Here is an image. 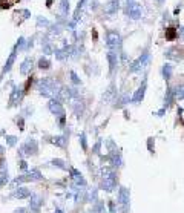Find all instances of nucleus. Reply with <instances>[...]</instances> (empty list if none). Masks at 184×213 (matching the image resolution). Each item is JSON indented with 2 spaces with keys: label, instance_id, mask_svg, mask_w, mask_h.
Listing matches in <instances>:
<instances>
[{
  "label": "nucleus",
  "instance_id": "b1692460",
  "mask_svg": "<svg viewBox=\"0 0 184 213\" xmlns=\"http://www.w3.org/2000/svg\"><path fill=\"white\" fill-rule=\"evenodd\" d=\"M49 66H51V63H49L48 58H43V57H42V58L39 60V68H40V69H49Z\"/></svg>",
  "mask_w": 184,
  "mask_h": 213
},
{
  "label": "nucleus",
  "instance_id": "6ab92c4d",
  "mask_svg": "<svg viewBox=\"0 0 184 213\" xmlns=\"http://www.w3.org/2000/svg\"><path fill=\"white\" fill-rule=\"evenodd\" d=\"M172 65H169V63H166L164 66H163V77L166 78V80H169L170 77H172Z\"/></svg>",
  "mask_w": 184,
  "mask_h": 213
},
{
  "label": "nucleus",
  "instance_id": "58836bf2",
  "mask_svg": "<svg viewBox=\"0 0 184 213\" xmlns=\"http://www.w3.org/2000/svg\"><path fill=\"white\" fill-rule=\"evenodd\" d=\"M149 150H152V138H149Z\"/></svg>",
  "mask_w": 184,
  "mask_h": 213
},
{
  "label": "nucleus",
  "instance_id": "9b49d317",
  "mask_svg": "<svg viewBox=\"0 0 184 213\" xmlns=\"http://www.w3.org/2000/svg\"><path fill=\"white\" fill-rule=\"evenodd\" d=\"M107 60H109V69L112 72L115 69V66L118 65V54H117V51H109L107 52Z\"/></svg>",
  "mask_w": 184,
  "mask_h": 213
},
{
  "label": "nucleus",
  "instance_id": "4c0bfd02",
  "mask_svg": "<svg viewBox=\"0 0 184 213\" xmlns=\"http://www.w3.org/2000/svg\"><path fill=\"white\" fill-rule=\"evenodd\" d=\"M100 144H101V143H100V141H98V143H97V144H95V147H94V152H95V153H97V152H98V149H100Z\"/></svg>",
  "mask_w": 184,
  "mask_h": 213
},
{
  "label": "nucleus",
  "instance_id": "393cba45",
  "mask_svg": "<svg viewBox=\"0 0 184 213\" xmlns=\"http://www.w3.org/2000/svg\"><path fill=\"white\" fill-rule=\"evenodd\" d=\"M51 164L52 166H55V167H58V169H66V166H65V161H61V160H52L51 161Z\"/></svg>",
  "mask_w": 184,
  "mask_h": 213
},
{
  "label": "nucleus",
  "instance_id": "39448f33",
  "mask_svg": "<svg viewBox=\"0 0 184 213\" xmlns=\"http://www.w3.org/2000/svg\"><path fill=\"white\" fill-rule=\"evenodd\" d=\"M37 141L34 140V138H29L23 146H22V149H20V153L22 155H25V157H31V155H36L37 153Z\"/></svg>",
  "mask_w": 184,
  "mask_h": 213
},
{
  "label": "nucleus",
  "instance_id": "a19ab883",
  "mask_svg": "<svg viewBox=\"0 0 184 213\" xmlns=\"http://www.w3.org/2000/svg\"><path fill=\"white\" fill-rule=\"evenodd\" d=\"M55 213H63V212H61V210H57V212H55Z\"/></svg>",
  "mask_w": 184,
  "mask_h": 213
},
{
  "label": "nucleus",
  "instance_id": "473e14b6",
  "mask_svg": "<svg viewBox=\"0 0 184 213\" xmlns=\"http://www.w3.org/2000/svg\"><path fill=\"white\" fill-rule=\"evenodd\" d=\"M9 6H11V3H9L8 0H3V3H2V8H3V9H6V8H9Z\"/></svg>",
  "mask_w": 184,
  "mask_h": 213
},
{
  "label": "nucleus",
  "instance_id": "f03ea898",
  "mask_svg": "<svg viewBox=\"0 0 184 213\" xmlns=\"http://www.w3.org/2000/svg\"><path fill=\"white\" fill-rule=\"evenodd\" d=\"M106 46L111 51H117L121 48V36L117 31H109L106 34Z\"/></svg>",
  "mask_w": 184,
  "mask_h": 213
},
{
  "label": "nucleus",
  "instance_id": "ddd939ff",
  "mask_svg": "<svg viewBox=\"0 0 184 213\" xmlns=\"http://www.w3.org/2000/svg\"><path fill=\"white\" fill-rule=\"evenodd\" d=\"M15 54H17V49L14 48V49H12V52L9 54V57H8L6 63H5V68H3V74H5V72H9V71H11V68H12V65H14V61H15Z\"/></svg>",
  "mask_w": 184,
  "mask_h": 213
},
{
  "label": "nucleus",
  "instance_id": "c9c22d12",
  "mask_svg": "<svg viewBox=\"0 0 184 213\" xmlns=\"http://www.w3.org/2000/svg\"><path fill=\"white\" fill-rule=\"evenodd\" d=\"M39 25H45V26H48L49 22H48V20H42V19H39Z\"/></svg>",
  "mask_w": 184,
  "mask_h": 213
},
{
  "label": "nucleus",
  "instance_id": "f3484780",
  "mask_svg": "<svg viewBox=\"0 0 184 213\" xmlns=\"http://www.w3.org/2000/svg\"><path fill=\"white\" fill-rule=\"evenodd\" d=\"M52 143L55 144V146H58V147H66V144H68V138L66 136H54L52 138Z\"/></svg>",
  "mask_w": 184,
  "mask_h": 213
},
{
  "label": "nucleus",
  "instance_id": "412c9836",
  "mask_svg": "<svg viewBox=\"0 0 184 213\" xmlns=\"http://www.w3.org/2000/svg\"><path fill=\"white\" fill-rule=\"evenodd\" d=\"M174 98L177 100H184V86H177L174 90Z\"/></svg>",
  "mask_w": 184,
  "mask_h": 213
},
{
  "label": "nucleus",
  "instance_id": "aec40b11",
  "mask_svg": "<svg viewBox=\"0 0 184 213\" xmlns=\"http://www.w3.org/2000/svg\"><path fill=\"white\" fill-rule=\"evenodd\" d=\"M85 3H86V0H80V2H78V6H77V9H75V12H74V23L78 22V19H80V12H82Z\"/></svg>",
  "mask_w": 184,
  "mask_h": 213
},
{
  "label": "nucleus",
  "instance_id": "4be33fe9",
  "mask_svg": "<svg viewBox=\"0 0 184 213\" xmlns=\"http://www.w3.org/2000/svg\"><path fill=\"white\" fill-rule=\"evenodd\" d=\"M177 52H178V49H177V48H170V49H167V51H166V54H164V55H166L167 58H172V60H177V61H178V60H180V57H178V55H175Z\"/></svg>",
  "mask_w": 184,
  "mask_h": 213
},
{
  "label": "nucleus",
  "instance_id": "9d476101",
  "mask_svg": "<svg viewBox=\"0 0 184 213\" xmlns=\"http://www.w3.org/2000/svg\"><path fill=\"white\" fill-rule=\"evenodd\" d=\"M101 187H103L106 192H112V190L117 187V176H112V178H106V179H103Z\"/></svg>",
  "mask_w": 184,
  "mask_h": 213
},
{
  "label": "nucleus",
  "instance_id": "6e6552de",
  "mask_svg": "<svg viewBox=\"0 0 184 213\" xmlns=\"http://www.w3.org/2000/svg\"><path fill=\"white\" fill-rule=\"evenodd\" d=\"M22 95H23V89H22V87H19V86H14L12 94H11V97H9V106L17 104V103L22 100Z\"/></svg>",
  "mask_w": 184,
  "mask_h": 213
},
{
  "label": "nucleus",
  "instance_id": "7c9ffc66",
  "mask_svg": "<svg viewBox=\"0 0 184 213\" xmlns=\"http://www.w3.org/2000/svg\"><path fill=\"white\" fill-rule=\"evenodd\" d=\"M71 77H72V81H74V83H75V85H80V78H78V77H77V74H75V72H74V71H72V72H71Z\"/></svg>",
  "mask_w": 184,
  "mask_h": 213
},
{
  "label": "nucleus",
  "instance_id": "423d86ee",
  "mask_svg": "<svg viewBox=\"0 0 184 213\" xmlns=\"http://www.w3.org/2000/svg\"><path fill=\"white\" fill-rule=\"evenodd\" d=\"M147 63H149V54H147V52H144V54H141V57H138L137 60L131 65L129 71H131V72L141 71V69H144V68L147 66Z\"/></svg>",
  "mask_w": 184,
  "mask_h": 213
},
{
  "label": "nucleus",
  "instance_id": "bb28decb",
  "mask_svg": "<svg viewBox=\"0 0 184 213\" xmlns=\"http://www.w3.org/2000/svg\"><path fill=\"white\" fill-rule=\"evenodd\" d=\"M6 143H8L9 146H15L17 138H15V136H12V135H8V136H6Z\"/></svg>",
  "mask_w": 184,
  "mask_h": 213
},
{
  "label": "nucleus",
  "instance_id": "72a5a7b5",
  "mask_svg": "<svg viewBox=\"0 0 184 213\" xmlns=\"http://www.w3.org/2000/svg\"><path fill=\"white\" fill-rule=\"evenodd\" d=\"M109 209H111V213H115V204H114V201L109 203Z\"/></svg>",
  "mask_w": 184,
  "mask_h": 213
},
{
  "label": "nucleus",
  "instance_id": "f257e3e1",
  "mask_svg": "<svg viewBox=\"0 0 184 213\" xmlns=\"http://www.w3.org/2000/svg\"><path fill=\"white\" fill-rule=\"evenodd\" d=\"M37 89L39 92L43 95V97H55L58 95V86L57 83L52 80V78H42L39 83H37Z\"/></svg>",
  "mask_w": 184,
  "mask_h": 213
},
{
  "label": "nucleus",
  "instance_id": "4468645a",
  "mask_svg": "<svg viewBox=\"0 0 184 213\" xmlns=\"http://www.w3.org/2000/svg\"><path fill=\"white\" fill-rule=\"evenodd\" d=\"M71 175H72V179H74V182L77 184V186H82V187H85L86 186V181H85V178L82 176V173L78 170H75V169H71Z\"/></svg>",
  "mask_w": 184,
  "mask_h": 213
},
{
  "label": "nucleus",
  "instance_id": "f8f14e48",
  "mask_svg": "<svg viewBox=\"0 0 184 213\" xmlns=\"http://www.w3.org/2000/svg\"><path fill=\"white\" fill-rule=\"evenodd\" d=\"M146 86H147V83H146V80H144V81H143V85L140 86V89L135 92V95L132 97V101H134V103H140V101L144 98V94H146Z\"/></svg>",
  "mask_w": 184,
  "mask_h": 213
},
{
  "label": "nucleus",
  "instance_id": "a211bd4d",
  "mask_svg": "<svg viewBox=\"0 0 184 213\" xmlns=\"http://www.w3.org/2000/svg\"><path fill=\"white\" fill-rule=\"evenodd\" d=\"M118 9V0H111L106 6V14H114Z\"/></svg>",
  "mask_w": 184,
  "mask_h": 213
},
{
  "label": "nucleus",
  "instance_id": "0eeeda50",
  "mask_svg": "<svg viewBox=\"0 0 184 213\" xmlns=\"http://www.w3.org/2000/svg\"><path fill=\"white\" fill-rule=\"evenodd\" d=\"M128 14L134 20H137V19L141 17V6L138 5L135 0H128Z\"/></svg>",
  "mask_w": 184,
  "mask_h": 213
},
{
  "label": "nucleus",
  "instance_id": "79ce46f5",
  "mask_svg": "<svg viewBox=\"0 0 184 213\" xmlns=\"http://www.w3.org/2000/svg\"><path fill=\"white\" fill-rule=\"evenodd\" d=\"M158 2H160V3H161V2H163V0H158Z\"/></svg>",
  "mask_w": 184,
  "mask_h": 213
},
{
  "label": "nucleus",
  "instance_id": "c85d7f7f",
  "mask_svg": "<svg viewBox=\"0 0 184 213\" xmlns=\"http://www.w3.org/2000/svg\"><path fill=\"white\" fill-rule=\"evenodd\" d=\"M80 141H82V147L86 150V149H88V144H86V135H85V133L80 135Z\"/></svg>",
  "mask_w": 184,
  "mask_h": 213
},
{
  "label": "nucleus",
  "instance_id": "ea45409f",
  "mask_svg": "<svg viewBox=\"0 0 184 213\" xmlns=\"http://www.w3.org/2000/svg\"><path fill=\"white\" fill-rule=\"evenodd\" d=\"M3 150H5V149H3V146H0V155L3 153Z\"/></svg>",
  "mask_w": 184,
  "mask_h": 213
},
{
  "label": "nucleus",
  "instance_id": "e433bc0d",
  "mask_svg": "<svg viewBox=\"0 0 184 213\" xmlns=\"http://www.w3.org/2000/svg\"><path fill=\"white\" fill-rule=\"evenodd\" d=\"M178 36H180V37H181V39H183V40H184V26H183V28H181V29H180V32H178Z\"/></svg>",
  "mask_w": 184,
  "mask_h": 213
},
{
  "label": "nucleus",
  "instance_id": "2f4dec72",
  "mask_svg": "<svg viewBox=\"0 0 184 213\" xmlns=\"http://www.w3.org/2000/svg\"><path fill=\"white\" fill-rule=\"evenodd\" d=\"M14 213H31V210L29 209H15Z\"/></svg>",
  "mask_w": 184,
  "mask_h": 213
},
{
  "label": "nucleus",
  "instance_id": "5701e85b",
  "mask_svg": "<svg viewBox=\"0 0 184 213\" xmlns=\"http://www.w3.org/2000/svg\"><path fill=\"white\" fill-rule=\"evenodd\" d=\"M69 11V0H60V12L66 15Z\"/></svg>",
  "mask_w": 184,
  "mask_h": 213
},
{
  "label": "nucleus",
  "instance_id": "20e7f679",
  "mask_svg": "<svg viewBox=\"0 0 184 213\" xmlns=\"http://www.w3.org/2000/svg\"><path fill=\"white\" fill-rule=\"evenodd\" d=\"M129 199H131L129 190H128L126 187H121V189L118 190V204L121 206L123 213H128V209H129Z\"/></svg>",
  "mask_w": 184,
  "mask_h": 213
},
{
  "label": "nucleus",
  "instance_id": "7ed1b4c3",
  "mask_svg": "<svg viewBox=\"0 0 184 213\" xmlns=\"http://www.w3.org/2000/svg\"><path fill=\"white\" fill-rule=\"evenodd\" d=\"M48 107H49V111L54 114V115H57L58 118H60V121L63 123L65 121V107L61 106V103L58 101V100H55V98H52L51 101H49V104H48Z\"/></svg>",
  "mask_w": 184,
  "mask_h": 213
},
{
  "label": "nucleus",
  "instance_id": "1a4fd4ad",
  "mask_svg": "<svg viewBox=\"0 0 184 213\" xmlns=\"http://www.w3.org/2000/svg\"><path fill=\"white\" fill-rule=\"evenodd\" d=\"M31 207H29V210L31 212H39L40 210V206L43 204V199H42V196L40 195H31Z\"/></svg>",
  "mask_w": 184,
  "mask_h": 213
},
{
  "label": "nucleus",
  "instance_id": "cd10ccee",
  "mask_svg": "<svg viewBox=\"0 0 184 213\" xmlns=\"http://www.w3.org/2000/svg\"><path fill=\"white\" fill-rule=\"evenodd\" d=\"M25 44H26L25 39H23V37H20V39H19V42H17V44H15V49H23V48H25Z\"/></svg>",
  "mask_w": 184,
  "mask_h": 213
},
{
  "label": "nucleus",
  "instance_id": "f704fd0d",
  "mask_svg": "<svg viewBox=\"0 0 184 213\" xmlns=\"http://www.w3.org/2000/svg\"><path fill=\"white\" fill-rule=\"evenodd\" d=\"M20 169H22V170H26V169H28L26 161H20Z\"/></svg>",
  "mask_w": 184,
  "mask_h": 213
},
{
  "label": "nucleus",
  "instance_id": "a878e982",
  "mask_svg": "<svg viewBox=\"0 0 184 213\" xmlns=\"http://www.w3.org/2000/svg\"><path fill=\"white\" fill-rule=\"evenodd\" d=\"M175 36H178V32H175V29H174V28H169V29H167V32H166V37H167L169 40H172Z\"/></svg>",
  "mask_w": 184,
  "mask_h": 213
},
{
  "label": "nucleus",
  "instance_id": "dca6fc26",
  "mask_svg": "<svg viewBox=\"0 0 184 213\" xmlns=\"http://www.w3.org/2000/svg\"><path fill=\"white\" fill-rule=\"evenodd\" d=\"M31 66H32V58H25V61L22 63V68H20V72L23 74V75H26L28 72H29V69H31Z\"/></svg>",
  "mask_w": 184,
  "mask_h": 213
},
{
  "label": "nucleus",
  "instance_id": "c756f323",
  "mask_svg": "<svg viewBox=\"0 0 184 213\" xmlns=\"http://www.w3.org/2000/svg\"><path fill=\"white\" fill-rule=\"evenodd\" d=\"M6 182H8V175L6 173H0V187L3 184H6Z\"/></svg>",
  "mask_w": 184,
  "mask_h": 213
},
{
  "label": "nucleus",
  "instance_id": "2eb2a0df",
  "mask_svg": "<svg viewBox=\"0 0 184 213\" xmlns=\"http://www.w3.org/2000/svg\"><path fill=\"white\" fill-rule=\"evenodd\" d=\"M14 196L17 199H25V198H29L31 196V190L26 189V187H19L15 192H14Z\"/></svg>",
  "mask_w": 184,
  "mask_h": 213
}]
</instances>
